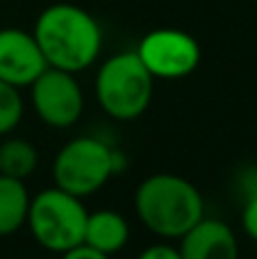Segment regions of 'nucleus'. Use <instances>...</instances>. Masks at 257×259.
Instances as JSON below:
<instances>
[{
    "mask_svg": "<svg viewBox=\"0 0 257 259\" xmlns=\"http://www.w3.org/2000/svg\"><path fill=\"white\" fill-rule=\"evenodd\" d=\"M114 152L107 143L94 137H77L68 141L55 157L53 175L59 189L77 198L96 193L109 178L114 168Z\"/></svg>",
    "mask_w": 257,
    "mask_h": 259,
    "instance_id": "obj_5",
    "label": "nucleus"
},
{
    "mask_svg": "<svg viewBox=\"0 0 257 259\" xmlns=\"http://www.w3.org/2000/svg\"><path fill=\"white\" fill-rule=\"evenodd\" d=\"M153 77L178 80L194 73L200 64V46L189 32L159 27L139 41L135 50Z\"/></svg>",
    "mask_w": 257,
    "mask_h": 259,
    "instance_id": "obj_6",
    "label": "nucleus"
},
{
    "mask_svg": "<svg viewBox=\"0 0 257 259\" xmlns=\"http://www.w3.org/2000/svg\"><path fill=\"white\" fill-rule=\"evenodd\" d=\"M32 34L44 53L46 64L73 75L89 68L103 48L98 21L87 9L71 3L46 7L36 18Z\"/></svg>",
    "mask_w": 257,
    "mask_h": 259,
    "instance_id": "obj_1",
    "label": "nucleus"
},
{
    "mask_svg": "<svg viewBox=\"0 0 257 259\" xmlns=\"http://www.w3.org/2000/svg\"><path fill=\"white\" fill-rule=\"evenodd\" d=\"M137 259H182L180 255V250L178 248H173V246H150V248H146L144 252H141Z\"/></svg>",
    "mask_w": 257,
    "mask_h": 259,
    "instance_id": "obj_15",
    "label": "nucleus"
},
{
    "mask_svg": "<svg viewBox=\"0 0 257 259\" xmlns=\"http://www.w3.org/2000/svg\"><path fill=\"white\" fill-rule=\"evenodd\" d=\"M127 239H130V228L118 211L100 209L87 216L82 243H87L89 248L103 252V255H114L125 248Z\"/></svg>",
    "mask_w": 257,
    "mask_h": 259,
    "instance_id": "obj_10",
    "label": "nucleus"
},
{
    "mask_svg": "<svg viewBox=\"0 0 257 259\" xmlns=\"http://www.w3.org/2000/svg\"><path fill=\"white\" fill-rule=\"evenodd\" d=\"M155 77L137 53H116L98 68L96 96L112 118L135 121L148 109Z\"/></svg>",
    "mask_w": 257,
    "mask_h": 259,
    "instance_id": "obj_3",
    "label": "nucleus"
},
{
    "mask_svg": "<svg viewBox=\"0 0 257 259\" xmlns=\"http://www.w3.org/2000/svg\"><path fill=\"white\" fill-rule=\"evenodd\" d=\"M182 259H239V243L230 225L217 219H200L180 237Z\"/></svg>",
    "mask_w": 257,
    "mask_h": 259,
    "instance_id": "obj_9",
    "label": "nucleus"
},
{
    "mask_svg": "<svg viewBox=\"0 0 257 259\" xmlns=\"http://www.w3.org/2000/svg\"><path fill=\"white\" fill-rule=\"evenodd\" d=\"M39 164V152L27 139L12 137L0 143V175L25 180L34 173Z\"/></svg>",
    "mask_w": 257,
    "mask_h": 259,
    "instance_id": "obj_12",
    "label": "nucleus"
},
{
    "mask_svg": "<svg viewBox=\"0 0 257 259\" xmlns=\"http://www.w3.org/2000/svg\"><path fill=\"white\" fill-rule=\"evenodd\" d=\"M30 196L23 180L0 175V237L14 234L27 221Z\"/></svg>",
    "mask_w": 257,
    "mask_h": 259,
    "instance_id": "obj_11",
    "label": "nucleus"
},
{
    "mask_svg": "<svg viewBox=\"0 0 257 259\" xmlns=\"http://www.w3.org/2000/svg\"><path fill=\"white\" fill-rule=\"evenodd\" d=\"M135 207L150 232L180 239L203 219V196L189 182L173 173H155L139 184Z\"/></svg>",
    "mask_w": 257,
    "mask_h": 259,
    "instance_id": "obj_2",
    "label": "nucleus"
},
{
    "mask_svg": "<svg viewBox=\"0 0 257 259\" xmlns=\"http://www.w3.org/2000/svg\"><path fill=\"white\" fill-rule=\"evenodd\" d=\"M32 105L39 118L50 127H71L80 121L84 96L73 73L48 66L30 84Z\"/></svg>",
    "mask_w": 257,
    "mask_h": 259,
    "instance_id": "obj_7",
    "label": "nucleus"
},
{
    "mask_svg": "<svg viewBox=\"0 0 257 259\" xmlns=\"http://www.w3.org/2000/svg\"><path fill=\"white\" fill-rule=\"evenodd\" d=\"M23 118V100L16 87L0 80V137L9 134Z\"/></svg>",
    "mask_w": 257,
    "mask_h": 259,
    "instance_id": "obj_13",
    "label": "nucleus"
},
{
    "mask_svg": "<svg viewBox=\"0 0 257 259\" xmlns=\"http://www.w3.org/2000/svg\"><path fill=\"white\" fill-rule=\"evenodd\" d=\"M62 259H109V255H103V252L89 248L87 243H80V246L71 248V250L62 252Z\"/></svg>",
    "mask_w": 257,
    "mask_h": 259,
    "instance_id": "obj_16",
    "label": "nucleus"
},
{
    "mask_svg": "<svg viewBox=\"0 0 257 259\" xmlns=\"http://www.w3.org/2000/svg\"><path fill=\"white\" fill-rule=\"evenodd\" d=\"M241 225H244V232L257 241V193H253L246 202L244 214H241Z\"/></svg>",
    "mask_w": 257,
    "mask_h": 259,
    "instance_id": "obj_14",
    "label": "nucleus"
},
{
    "mask_svg": "<svg viewBox=\"0 0 257 259\" xmlns=\"http://www.w3.org/2000/svg\"><path fill=\"white\" fill-rule=\"evenodd\" d=\"M48 68L34 34L18 27L0 30V80L16 87H30Z\"/></svg>",
    "mask_w": 257,
    "mask_h": 259,
    "instance_id": "obj_8",
    "label": "nucleus"
},
{
    "mask_svg": "<svg viewBox=\"0 0 257 259\" xmlns=\"http://www.w3.org/2000/svg\"><path fill=\"white\" fill-rule=\"evenodd\" d=\"M87 216L89 211L82 205V198L55 187L32 198L25 223L39 246L62 255L84 241Z\"/></svg>",
    "mask_w": 257,
    "mask_h": 259,
    "instance_id": "obj_4",
    "label": "nucleus"
}]
</instances>
